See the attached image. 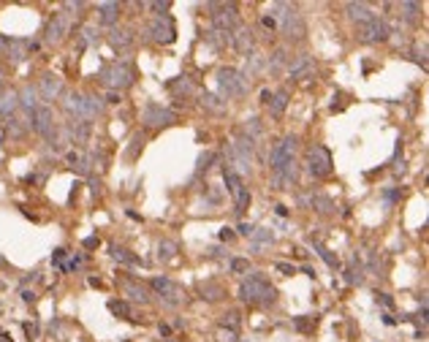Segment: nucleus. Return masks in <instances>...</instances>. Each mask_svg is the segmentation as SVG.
<instances>
[{"mask_svg": "<svg viewBox=\"0 0 429 342\" xmlns=\"http://www.w3.org/2000/svg\"><path fill=\"white\" fill-rule=\"evenodd\" d=\"M220 342H236V331L223 329V331H220Z\"/></svg>", "mask_w": 429, "mask_h": 342, "instance_id": "42", "label": "nucleus"}, {"mask_svg": "<svg viewBox=\"0 0 429 342\" xmlns=\"http://www.w3.org/2000/svg\"><path fill=\"white\" fill-rule=\"evenodd\" d=\"M231 269H234V271H247V269H250V261H247V258H234V261H231Z\"/></svg>", "mask_w": 429, "mask_h": 342, "instance_id": "38", "label": "nucleus"}, {"mask_svg": "<svg viewBox=\"0 0 429 342\" xmlns=\"http://www.w3.org/2000/svg\"><path fill=\"white\" fill-rule=\"evenodd\" d=\"M400 11H421V6H418V3H400ZM405 17L410 19V22L416 19V17H410V14H405Z\"/></svg>", "mask_w": 429, "mask_h": 342, "instance_id": "39", "label": "nucleus"}, {"mask_svg": "<svg viewBox=\"0 0 429 342\" xmlns=\"http://www.w3.org/2000/svg\"><path fill=\"white\" fill-rule=\"evenodd\" d=\"M17 98H22L19 103H22L25 109H30V112H35V109H38V90H35V87H25L22 95H17Z\"/></svg>", "mask_w": 429, "mask_h": 342, "instance_id": "25", "label": "nucleus"}, {"mask_svg": "<svg viewBox=\"0 0 429 342\" xmlns=\"http://www.w3.org/2000/svg\"><path fill=\"white\" fill-rule=\"evenodd\" d=\"M112 255H114V261H123V264H139V258H136V255H130L125 247H117V244L112 247Z\"/></svg>", "mask_w": 429, "mask_h": 342, "instance_id": "30", "label": "nucleus"}, {"mask_svg": "<svg viewBox=\"0 0 429 342\" xmlns=\"http://www.w3.org/2000/svg\"><path fill=\"white\" fill-rule=\"evenodd\" d=\"M98 11H101V22L106 27H114V22L120 17V3H98Z\"/></svg>", "mask_w": 429, "mask_h": 342, "instance_id": "20", "label": "nucleus"}, {"mask_svg": "<svg viewBox=\"0 0 429 342\" xmlns=\"http://www.w3.org/2000/svg\"><path fill=\"white\" fill-rule=\"evenodd\" d=\"M109 44H112L117 52H123V49H128L130 44H133V33H130V30H123V27H112V33H109Z\"/></svg>", "mask_w": 429, "mask_h": 342, "instance_id": "18", "label": "nucleus"}, {"mask_svg": "<svg viewBox=\"0 0 429 342\" xmlns=\"http://www.w3.org/2000/svg\"><path fill=\"white\" fill-rule=\"evenodd\" d=\"M375 299H378V301H380V304H383V307H394V301L388 299V293H375Z\"/></svg>", "mask_w": 429, "mask_h": 342, "instance_id": "44", "label": "nucleus"}, {"mask_svg": "<svg viewBox=\"0 0 429 342\" xmlns=\"http://www.w3.org/2000/svg\"><path fill=\"white\" fill-rule=\"evenodd\" d=\"M215 11H218V14H215V30H231L236 24V17H239V14H236L234 3H226V6H220V3H218V8H215Z\"/></svg>", "mask_w": 429, "mask_h": 342, "instance_id": "12", "label": "nucleus"}, {"mask_svg": "<svg viewBox=\"0 0 429 342\" xmlns=\"http://www.w3.org/2000/svg\"><path fill=\"white\" fill-rule=\"evenodd\" d=\"M223 179H226V188H228L231 195H236L242 188H245V185H242V177L234 169H228V166H223Z\"/></svg>", "mask_w": 429, "mask_h": 342, "instance_id": "22", "label": "nucleus"}, {"mask_svg": "<svg viewBox=\"0 0 429 342\" xmlns=\"http://www.w3.org/2000/svg\"><path fill=\"white\" fill-rule=\"evenodd\" d=\"M218 239H220V242H231V239H234V231H231V228H220Z\"/></svg>", "mask_w": 429, "mask_h": 342, "instance_id": "43", "label": "nucleus"}, {"mask_svg": "<svg viewBox=\"0 0 429 342\" xmlns=\"http://www.w3.org/2000/svg\"><path fill=\"white\" fill-rule=\"evenodd\" d=\"M65 8H71V11H82V8H84V3H68Z\"/></svg>", "mask_w": 429, "mask_h": 342, "instance_id": "52", "label": "nucleus"}, {"mask_svg": "<svg viewBox=\"0 0 429 342\" xmlns=\"http://www.w3.org/2000/svg\"><path fill=\"white\" fill-rule=\"evenodd\" d=\"M123 291H125V296H128V299H133V301H141V304H147V301H150V291L144 288L141 283H136V280H125Z\"/></svg>", "mask_w": 429, "mask_h": 342, "instance_id": "17", "label": "nucleus"}, {"mask_svg": "<svg viewBox=\"0 0 429 342\" xmlns=\"http://www.w3.org/2000/svg\"><path fill=\"white\" fill-rule=\"evenodd\" d=\"M294 326H296L299 331H312V329L318 326V318H315V315H312V318H310V315H302V318L294 320Z\"/></svg>", "mask_w": 429, "mask_h": 342, "instance_id": "31", "label": "nucleus"}, {"mask_svg": "<svg viewBox=\"0 0 429 342\" xmlns=\"http://www.w3.org/2000/svg\"><path fill=\"white\" fill-rule=\"evenodd\" d=\"M169 90L177 95H193V84L188 82V79H174V82H169Z\"/></svg>", "mask_w": 429, "mask_h": 342, "instance_id": "28", "label": "nucleus"}, {"mask_svg": "<svg viewBox=\"0 0 429 342\" xmlns=\"http://www.w3.org/2000/svg\"><path fill=\"white\" fill-rule=\"evenodd\" d=\"M277 215L280 218H288V207H277Z\"/></svg>", "mask_w": 429, "mask_h": 342, "instance_id": "53", "label": "nucleus"}, {"mask_svg": "<svg viewBox=\"0 0 429 342\" xmlns=\"http://www.w3.org/2000/svg\"><path fill=\"white\" fill-rule=\"evenodd\" d=\"M150 285H152V291H155V293H158V296H160V299H163L169 307L179 304V301L185 299V291L179 288V285H177L174 280H169V277H155Z\"/></svg>", "mask_w": 429, "mask_h": 342, "instance_id": "8", "label": "nucleus"}, {"mask_svg": "<svg viewBox=\"0 0 429 342\" xmlns=\"http://www.w3.org/2000/svg\"><path fill=\"white\" fill-rule=\"evenodd\" d=\"M288 73H291V79H307L312 73V57L310 54L294 57V63H288Z\"/></svg>", "mask_w": 429, "mask_h": 342, "instance_id": "13", "label": "nucleus"}, {"mask_svg": "<svg viewBox=\"0 0 429 342\" xmlns=\"http://www.w3.org/2000/svg\"><path fill=\"white\" fill-rule=\"evenodd\" d=\"M150 36H152L155 44H171V41L177 38L174 19L166 17V14H158V17L150 22Z\"/></svg>", "mask_w": 429, "mask_h": 342, "instance_id": "7", "label": "nucleus"}, {"mask_svg": "<svg viewBox=\"0 0 429 342\" xmlns=\"http://www.w3.org/2000/svg\"><path fill=\"white\" fill-rule=\"evenodd\" d=\"M30 122H33V128L38 130L41 136H52V130H54L52 109H49V106H38V109L33 112V117H30Z\"/></svg>", "mask_w": 429, "mask_h": 342, "instance_id": "10", "label": "nucleus"}, {"mask_svg": "<svg viewBox=\"0 0 429 342\" xmlns=\"http://www.w3.org/2000/svg\"><path fill=\"white\" fill-rule=\"evenodd\" d=\"M22 301H27V304H33V301H35V293H33V291H25V293H22Z\"/></svg>", "mask_w": 429, "mask_h": 342, "instance_id": "50", "label": "nucleus"}, {"mask_svg": "<svg viewBox=\"0 0 429 342\" xmlns=\"http://www.w3.org/2000/svg\"><path fill=\"white\" fill-rule=\"evenodd\" d=\"M275 296H277V291L266 283L264 274H250L239 285V299L247 301V304H272Z\"/></svg>", "mask_w": 429, "mask_h": 342, "instance_id": "1", "label": "nucleus"}, {"mask_svg": "<svg viewBox=\"0 0 429 342\" xmlns=\"http://www.w3.org/2000/svg\"><path fill=\"white\" fill-rule=\"evenodd\" d=\"M261 24H264L266 30H275V27H277V22H275L272 17H264V19H261Z\"/></svg>", "mask_w": 429, "mask_h": 342, "instance_id": "47", "label": "nucleus"}, {"mask_svg": "<svg viewBox=\"0 0 429 342\" xmlns=\"http://www.w3.org/2000/svg\"><path fill=\"white\" fill-rule=\"evenodd\" d=\"M258 231H261V234H255V231L250 234V236L255 239V244H269V242H275V234H272L269 228H258Z\"/></svg>", "mask_w": 429, "mask_h": 342, "instance_id": "34", "label": "nucleus"}, {"mask_svg": "<svg viewBox=\"0 0 429 342\" xmlns=\"http://www.w3.org/2000/svg\"><path fill=\"white\" fill-rule=\"evenodd\" d=\"M174 250H177L174 242H160L158 244V258H174Z\"/></svg>", "mask_w": 429, "mask_h": 342, "instance_id": "35", "label": "nucleus"}, {"mask_svg": "<svg viewBox=\"0 0 429 342\" xmlns=\"http://www.w3.org/2000/svg\"><path fill=\"white\" fill-rule=\"evenodd\" d=\"M84 247H87V250L98 247V236H87V239H84Z\"/></svg>", "mask_w": 429, "mask_h": 342, "instance_id": "46", "label": "nucleus"}, {"mask_svg": "<svg viewBox=\"0 0 429 342\" xmlns=\"http://www.w3.org/2000/svg\"><path fill=\"white\" fill-rule=\"evenodd\" d=\"M312 247H315V253L321 255V258H324V264H326V266H331V269H337V266H340L337 255H331V250H326L321 242H312Z\"/></svg>", "mask_w": 429, "mask_h": 342, "instance_id": "26", "label": "nucleus"}, {"mask_svg": "<svg viewBox=\"0 0 429 342\" xmlns=\"http://www.w3.org/2000/svg\"><path fill=\"white\" fill-rule=\"evenodd\" d=\"M231 47H234L236 52H242V54L253 52V47H255L253 30H250V27H242V30H236V36L231 38Z\"/></svg>", "mask_w": 429, "mask_h": 342, "instance_id": "14", "label": "nucleus"}, {"mask_svg": "<svg viewBox=\"0 0 429 342\" xmlns=\"http://www.w3.org/2000/svg\"><path fill=\"white\" fill-rule=\"evenodd\" d=\"M272 95H275V93H272V90H261V103H266V106H269Z\"/></svg>", "mask_w": 429, "mask_h": 342, "instance_id": "48", "label": "nucleus"}, {"mask_svg": "<svg viewBox=\"0 0 429 342\" xmlns=\"http://www.w3.org/2000/svg\"><path fill=\"white\" fill-rule=\"evenodd\" d=\"M201 106L209 109V112H215V114H223V112H226V100L220 98V95L204 93V95H201Z\"/></svg>", "mask_w": 429, "mask_h": 342, "instance_id": "23", "label": "nucleus"}, {"mask_svg": "<svg viewBox=\"0 0 429 342\" xmlns=\"http://www.w3.org/2000/svg\"><path fill=\"white\" fill-rule=\"evenodd\" d=\"M0 342H14V340H11V334H0Z\"/></svg>", "mask_w": 429, "mask_h": 342, "instance_id": "55", "label": "nucleus"}, {"mask_svg": "<svg viewBox=\"0 0 429 342\" xmlns=\"http://www.w3.org/2000/svg\"><path fill=\"white\" fill-rule=\"evenodd\" d=\"M171 3H150V8H155V11H169Z\"/></svg>", "mask_w": 429, "mask_h": 342, "instance_id": "49", "label": "nucleus"}, {"mask_svg": "<svg viewBox=\"0 0 429 342\" xmlns=\"http://www.w3.org/2000/svg\"><path fill=\"white\" fill-rule=\"evenodd\" d=\"M65 33H68V17H65V14H57V17H52V22L47 24V30H44V41L57 44V41H63Z\"/></svg>", "mask_w": 429, "mask_h": 342, "instance_id": "11", "label": "nucleus"}, {"mask_svg": "<svg viewBox=\"0 0 429 342\" xmlns=\"http://www.w3.org/2000/svg\"><path fill=\"white\" fill-rule=\"evenodd\" d=\"M345 11L351 14V19H353V22H359V24H367V22H372V19L378 17V14L372 11V8L367 6V3H348V6H345Z\"/></svg>", "mask_w": 429, "mask_h": 342, "instance_id": "16", "label": "nucleus"}, {"mask_svg": "<svg viewBox=\"0 0 429 342\" xmlns=\"http://www.w3.org/2000/svg\"><path fill=\"white\" fill-rule=\"evenodd\" d=\"M296 144H299V139H296V136H282L280 142L275 144V149H272V155H269L272 171H282L285 166L291 163V160H294Z\"/></svg>", "mask_w": 429, "mask_h": 342, "instance_id": "5", "label": "nucleus"}, {"mask_svg": "<svg viewBox=\"0 0 429 342\" xmlns=\"http://www.w3.org/2000/svg\"><path fill=\"white\" fill-rule=\"evenodd\" d=\"M285 65V49H277L275 54L269 57V63H266V68H269L272 73H280V68Z\"/></svg>", "mask_w": 429, "mask_h": 342, "instance_id": "29", "label": "nucleus"}, {"mask_svg": "<svg viewBox=\"0 0 429 342\" xmlns=\"http://www.w3.org/2000/svg\"><path fill=\"white\" fill-rule=\"evenodd\" d=\"M106 100H109V103H120V93H109L106 95Z\"/></svg>", "mask_w": 429, "mask_h": 342, "instance_id": "51", "label": "nucleus"}, {"mask_svg": "<svg viewBox=\"0 0 429 342\" xmlns=\"http://www.w3.org/2000/svg\"><path fill=\"white\" fill-rule=\"evenodd\" d=\"M141 122L150 125V128H166V125L177 122V112L163 109V106H158V103H147L144 112H141Z\"/></svg>", "mask_w": 429, "mask_h": 342, "instance_id": "6", "label": "nucleus"}, {"mask_svg": "<svg viewBox=\"0 0 429 342\" xmlns=\"http://www.w3.org/2000/svg\"><path fill=\"white\" fill-rule=\"evenodd\" d=\"M285 106H288V93H285V90H280V93L272 95V100H269V112H272V117H282Z\"/></svg>", "mask_w": 429, "mask_h": 342, "instance_id": "21", "label": "nucleus"}, {"mask_svg": "<svg viewBox=\"0 0 429 342\" xmlns=\"http://www.w3.org/2000/svg\"><path fill=\"white\" fill-rule=\"evenodd\" d=\"M38 90H41V98L44 100H54L60 95V90H63V82H60L54 73H47V76L38 82Z\"/></svg>", "mask_w": 429, "mask_h": 342, "instance_id": "15", "label": "nucleus"}, {"mask_svg": "<svg viewBox=\"0 0 429 342\" xmlns=\"http://www.w3.org/2000/svg\"><path fill=\"white\" fill-rule=\"evenodd\" d=\"M383 323H386V326H394V323H397V320H394V318H391V315H383Z\"/></svg>", "mask_w": 429, "mask_h": 342, "instance_id": "54", "label": "nucleus"}, {"mask_svg": "<svg viewBox=\"0 0 429 342\" xmlns=\"http://www.w3.org/2000/svg\"><path fill=\"white\" fill-rule=\"evenodd\" d=\"M359 36H361V41H367V44H378V41H386L388 38V24L383 22V19H372V22H367V24H359Z\"/></svg>", "mask_w": 429, "mask_h": 342, "instance_id": "9", "label": "nucleus"}, {"mask_svg": "<svg viewBox=\"0 0 429 342\" xmlns=\"http://www.w3.org/2000/svg\"><path fill=\"white\" fill-rule=\"evenodd\" d=\"M277 271H282V274H288V277H294V274H296V266L294 264H285V261H277Z\"/></svg>", "mask_w": 429, "mask_h": 342, "instance_id": "37", "label": "nucleus"}, {"mask_svg": "<svg viewBox=\"0 0 429 342\" xmlns=\"http://www.w3.org/2000/svg\"><path fill=\"white\" fill-rule=\"evenodd\" d=\"M19 106V98H17V93H6L3 98H0V114H11L14 109Z\"/></svg>", "mask_w": 429, "mask_h": 342, "instance_id": "27", "label": "nucleus"}, {"mask_svg": "<svg viewBox=\"0 0 429 342\" xmlns=\"http://www.w3.org/2000/svg\"><path fill=\"white\" fill-rule=\"evenodd\" d=\"M63 258H65V250H63V247H57V250H54V255H52V264H60Z\"/></svg>", "mask_w": 429, "mask_h": 342, "instance_id": "45", "label": "nucleus"}, {"mask_svg": "<svg viewBox=\"0 0 429 342\" xmlns=\"http://www.w3.org/2000/svg\"><path fill=\"white\" fill-rule=\"evenodd\" d=\"M234 198H236V212H239V215L245 212L247 207H250V190H247V188H242L239 193L234 195Z\"/></svg>", "mask_w": 429, "mask_h": 342, "instance_id": "32", "label": "nucleus"}, {"mask_svg": "<svg viewBox=\"0 0 429 342\" xmlns=\"http://www.w3.org/2000/svg\"><path fill=\"white\" fill-rule=\"evenodd\" d=\"M223 326H228V331H236V326H239V313L223 315Z\"/></svg>", "mask_w": 429, "mask_h": 342, "instance_id": "36", "label": "nucleus"}, {"mask_svg": "<svg viewBox=\"0 0 429 342\" xmlns=\"http://www.w3.org/2000/svg\"><path fill=\"white\" fill-rule=\"evenodd\" d=\"M133 79H136V73H133V68H130L125 60H117V63H109V65L101 68V82L112 90V93L128 90L130 84H133Z\"/></svg>", "mask_w": 429, "mask_h": 342, "instance_id": "2", "label": "nucleus"}, {"mask_svg": "<svg viewBox=\"0 0 429 342\" xmlns=\"http://www.w3.org/2000/svg\"><path fill=\"white\" fill-rule=\"evenodd\" d=\"M201 293H204L209 301H215V299H220V296H223V288H220V285H215V283H206V285H201Z\"/></svg>", "mask_w": 429, "mask_h": 342, "instance_id": "33", "label": "nucleus"}, {"mask_svg": "<svg viewBox=\"0 0 429 342\" xmlns=\"http://www.w3.org/2000/svg\"><path fill=\"white\" fill-rule=\"evenodd\" d=\"M236 231H239L242 236H250V234L255 231V225H253V223H239V228H236Z\"/></svg>", "mask_w": 429, "mask_h": 342, "instance_id": "41", "label": "nucleus"}, {"mask_svg": "<svg viewBox=\"0 0 429 342\" xmlns=\"http://www.w3.org/2000/svg\"><path fill=\"white\" fill-rule=\"evenodd\" d=\"M247 130H253V133L258 136L261 133V120L258 117H250V120H247Z\"/></svg>", "mask_w": 429, "mask_h": 342, "instance_id": "40", "label": "nucleus"}, {"mask_svg": "<svg viewBox=\"0 0 429 342\" xmlns=\"http://www.w3.org/2000/svg\"><path fill=\"white\" fill-rule=\"evenodd\" d=\"M331 152L326 147H321V144H315V147L307 149V171H310V177L315 179H326L331 174Z\"/></svg>", "mask_w": 429, "mask_h": 342, "instance_id": "3", "label": "nucleus"}, {"mask_svg": "<svg viewBox=\"0 0 429 342\" xmlns=\"http://www.w3.org/2000/svg\"><path fill=\"white\" fill-rule=\"evenodd\" d=\"M109 310H112L117 318L133 320V307H130L128 301H123V299H112V301H109Z\"/></svg>", "mask_w": 429, "mask_h": 342, "instance_id": "24", "label": "nucleus"}, {"mask_svg": "<svg viewBox=\"0 0 429 342\" xmlns=\"http://www.w3.org/2000/svg\"><path fill=\"white\" fill-rule=\"evenodd\" d=\"M6 54L11 57V63H22V60H27V54H30V44L27 41H8Z\"/></svg>", "mask_w": 429, "mask_h": 342, "instance_id": "19", "label": "nucleus"}, {"mask_svg": "<svg viewBox=\"0 0 429 342\" xmlns=\"http://www.w3.org/2000/svg\"><path fill=\"white\" fill-rule=\"evenodd\" d=\"M218 84H220V98H236V95H242L250 87L245 73L236 71V68H223L218 73Z\"/></svg>", "mask_w": 429, "mask_h": 342, "instance_id": "4", "label": "nucleus"}]
</instances>
